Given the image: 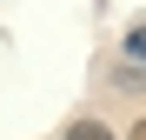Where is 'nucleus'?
I'll return each instance as SVG.
<instances>
[{
	"mask_svg": "<svg viewBox=\"0 0 146 140\" xmlns=\"http://www.w3.org/2000/svg\"><path fill=\"white\" fill-rule=\"evenodd\" d=\"M66 140H119V133H106L100 120H66Z\"/></svg>",
	"mask_w": 146,
	"mask_h": 140,
	"instance_id": "nucleus-1",
	"label": "nucleus"
},
{
	"mask_svg": "<svg viewBox=\"0 0 146 140\" xmlns=\"http://www.w3.org/2000/svg\"><path fill=\"white\" fill-rule=\"evenodd\" d=\"M126 60L146 67V27H126Z\"/></svg>",
	"mask_w": 146,
	"mask_h": 140,
	"instance_id": "nucleus-2",
	"label": "nucleus"
},
{
	"mask_svg": "<svg viewBox=\"0 0 146 140\" xmlns=\"http://www.w3.org/2000/svg\"><path fill=\"white\" fill-rule=\"evenodd\" d=\"M119 87H126V93H133V87H146V67H119Z\"/></svg>",
	"mask_w": 146,
	"mask_h": 140,
	"instance_id": "nucleus-3",
	"label": "nucleus"
},
{
	"mask_svg": "<svg viewBox=\"0 0 146 140\" xmlns=\"http://www.w3.org/2000/svg\"><path fill=\"white\" fill-rule=\"evenodd\" d=\"M126 140H146V113H139V120H133V133H126Z\"/></svg>",
	"mask_w": 146,
	"mask_h": 140,
	"instance_id": "nucleus-4",
	"label": "nucleus"
}]
</instances>
